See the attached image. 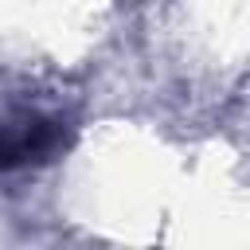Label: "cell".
<instances>
[{
    "label": "cell",
    "instance_id": "1",
    "mask_svg": "<svg viewBox=\"0 0 250 250\" xmlns=\"http://www.w3.org/2000/svg\"><path fill=\"white\" fill-rule=\"evenodd\" d=\"M74 133L62 117L51 113H8L0 117V172H27L59 160L70 148Z\"/></svg>",
    "mask_w": 250,
    "mask_h": 250
}]
</instances>
